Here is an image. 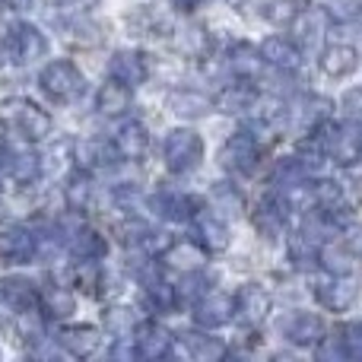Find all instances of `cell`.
Returning a JSON list of instances; mask_svg holds the SVG:
<instances>
[{"mask_svg": "<svg viewBox=\"0 0 362 362\" xmlns=\"http://www.w3.org/2000/svg\"><path fill=\"white\" fill-rule=\"evenodd\" d=\"M0 121L25 140H45L51 134V115L29 99L0 102Z\"/></svg>", "mask_w": 362, "mask_h": 362, "instance_id": "cell-3", "label": "cell"}, {"mask_svg": "<svg viewBox=\"0 0 362 362\" xmlns=\"http://www.w3.org/2000/svg\"><path fill=\"white\" fill-rule=\"evenodd\" d=\"M131 102H134L131 86L112 80V76H108V83H102L99 93H95V108H99V115H105V118H121V115L131 108Z\"/></svg>", "mask_w": 362, "mask_h": 362, "instance_id": "cell-29", "label": "cell"}, {"mask_svg": "<svg viewBox=\"0 0 362 362\" xmlns=\"http://www.w3.org/2000/svg\"><path fill=\"white\" fill-rule=\"evenodd\" d=\"M70 255L76 257V261H102V257L108 255V242L105 235H99L95 229H76L74 235H70Z\"/></svg>", "mask_w": 362, "mask_h": 362, "instance_id": "cell-31", "label": "cell"}, {"mask_svg": "<svg viewBox=\"0 0 362 362\" xmlns=\"http://www.w3.org/2000/svg\"><path fill=\"white\" fill-rule=\"evenodd\" d=\"M359 64H362L359 48L356 45H346V42L325 45L318 54V67L327 80H350V76L359 70Z\"/></svg>", "mask_w": 362, "mask_h": 362, "instance_id": "cell-13", "label": "cell"}, {"mask_svg": "<svg viewBox=\"0 0 362 362\" xmlns=\"http://www.w3.org/2000/svg\"><path fill=\"white\" fill-rule=\"evenodd\" d=\"M321 134V153H325L327 159H331L334 165H340V169H353V165L362 163V124L356 121L344 118L337 121V124H321L318 127Z\"/></svg>", "mask_w": 362, "mask_h": 362, "instance_id": "cell-1", "label": "cell"}, {"mask_svg": "<svg viewBox=\"0 0 362 362\" xmlns=\"http://www.w3.org/2000/svg\"><path fill=\"white\" fill-rule=\"evenodd\" d=\"M6 6H10V10H25V6H29V0H4Z\"/></svg>", "mask_w": 362, "mask_h": 362, "instance_id": "cell-46", "label": "cell"}, {"mask_svg": "<svg viewBox=\"0 0 362 362\" xmlns=\"http://www.w3.org/2000/svg\"><path fill=\"white\" fill-rule=\"evenodd\" d=\"M296 10H299L296 0H270V4H264V19L274 25H289L296 16Z\"/></svg>", "mask_w": 362, "mask_h": 362, "instance_id": "cell-37", "label": "cell"}, {"mask_svg": "<svg viewBox=\"0 0 362 362\" xmlns=\"http://www.w3.org/2000/svg\"><path fill=\"white\" fill-rule=\"evenodd\" d=\"M318 267H325L327 274H350V251L344 248V245H321L318 251Z\"/></svg>", "mask_w": 362, "mask_h": 362, "instance_id": "cell-34", "label": "cell"}, {"mask_svg": "<svg viewBox=\"0 0 362 362\" xmlns=\"http://www.w3.org/2000/svg\"><path fill=\"white\" fill-rule=\"evenodd\" d=\"M257 89L251 86L248 80H238V83H232V86H226L223 93L216 95V112H223V115H245V112H255V105H257Z\"/></svg>", "mask_w": 362, "mask_h": 362, "instance_id": "cell-28", "label": "cell"}, {"mask_svg": "<svg viewBox=\"0 0 362 362\" xmlns=\"http://www.w3.org/2000/svg\"><path fill=\"white\" fill-rule=\"evenodd\" d=\"M64 200L70 210H86V204L93 200V178L86 172H74L64 185Z\"/></svg>", "mask_w": 362, "mask_h": 362, "instance_id": "cell-32", "label": "cell"}, {"mask_svg": "<svg viewBox=\"0 0 362 362\" xmlns=\"http://www.w3.org/2000/svg\"><path fill=\"white\" fill-rule=\"evenodd\" d=\"M257 163H261V140L251 131H245V127L229 134V140L219 146V165H223L229 175L248 178L251 172L257 169Z\"/></svg>", "mask_w": 362, "mask_h": 362, "instance_id": "cell-5", "label": "cell"}, {"mask_svg": "<svg viewBox=\"0 0 362 362\" xmlns=\"http://www.w3.org/2000/svg\"><path fill=\"white\" fill-rule=\"evenodd\" d=\"M204 257H206V251L200 248L197 242H169L163 248V264L169 270H175V274H194V270H200L204 267Z\"/></svg>", "mask_w": 362, "mask_h": 362, "instance_id": "cell-26", "label": "cell"}, {"mask_svg": "<svg viewBox=\"0 0 362 362\" xmlns=\"http://www.w3.org/2000/svg\"><path fill=\"white\" fill-rule=\"evenodd\" d=\"M194 242L206 251V255H223L232 242V232L229 223L223 219V213H213V210H197L194 213Z\"/></svg>", "mask_w": 362, "mask_h": 362, "instance_id": "cell-11", "label": "cell"}, {"mask_svg": "<svg viewBox=\"0 0 362 362\" xmlns=\"http://www.w3.org/2000/svg\"><path fill=\"white\" fill-rule=\"evenodd\" d=\"M226 4H229V6H235V10H238V6H245V4H248V0H226Z\"/></svg>", "mask_w": 362, "mask_h": 362, "instance_id": "cell-48", "label": "cell"}, {"mask_svg": "<svg viewBox=\"0 0 362 362\" xmlns=\"http://www.w3.org/2000/svg\"><path fill=\"white\" fill-rule=\"evenodd\" d=\"M6 165H10V150H6V140L0 137V172H4Z\"/></svg>", "mask_w": 362, "mask_h": 362, "instance_id": "cell-45", "label": "cell"}, {"mask_svg": "<svg viewBox=\"0 0 362 362\" xmlns=\"http://www.w3.org/2000/svg\"><path fill=\"white\" fill-rule=\"evenodd\" d=\"M57 344H61L70 356L86 359L99 350L102 334H99V327H93V325H74V327H64V331L57 334Z\"/></svg>", "mask_w": 362, "mask_h": 362, "instance_id": "cell-27", "label": "cell"}, {"mask_svg": "<svg viewBox=\"0 0 362 362\" xmlns=\"http://www.w3.org/2000/svg\"><path fill=\"white\" fill-rule=\"evenodd\" d=\"M232 299H235V318L245 327H261L274 312V296L261 283H242Z\"/></svg>", "mask_w": 362, "mask_h": 362, "instance_id": "cell-10", "label": "cell"}, {"mask_svg": "<svg viewBox=\"0 0 362 362\" xmlns=\"http://www.w3.org/2000/svg\"><path fill=\"white\" fill-rule=\"evenodd\" d=\"M105 325L112 327V334L124 337V334H134V327H137V315H134L131 308H112V312L105 315Z\"/></svg>", "mask_w": 362, "mask_h": 362, "instance_id": "cell-39", "label": "cell"}, {"mask_svg": "<svg viewBox=\"0 0 362 362\" xmlns=\"http://www.w3.org/2000/svg\"><path fill=\"white\" fill-rule=\"evenodd\" d=\"M276 327H280V337L289 346H296V350H315L327 337L325 318L318 312H305V308H296V312L283 315Z\"/></svg>", "mask_w": 362, "mask_h": 362, "instance_id": "cell-6", "label": "cell"}, {"mask_svg": "<svg viewBox=\"0 0 362 362\" xmlns=\"http://www.w3.org/2000/svg\"><path fill=\"white\" fill-rule=\"evenodd\" d=\"M340 245L350 251V257H362V223L359 219L340 226Z\"/></svg>", "mask_w": 362, "mask_h": 362, "instance_id": "cell-41", "label": "cell"}, {"mask_svg": "<svg viewBox=\"0 0 362 362\" xmlns=\"http://www.w3.org/2000/svg\"><path fill=\"white\" fill-rule=\"evenodd\" d=\"M226 64H229V70H232V76L235 80H257V76L264 74V57H261V51H257V45H248V42H235L229 48V54H226Z\"/></svg>", "mask_w": 362, "mask_h": 362, "instance_id": "cell-23", "label": "cell"}, {"mask_svg": "<svg viewBox=\"0 0 362 362\" xmlns=\"http://www.w3.org/2000/svg\"><path fill=\"white\" fill-rule=\"evenodd\" d=\"M42 172V159L32 156V153H23V156L13 159V178L16 181H35V175Z\"/></svg>", "mask_w": 362, "mask_h": 362, "instance_id": "cell-40", "label": "cell"}, {"mask_svg": "<svg viewBox=\"0 0 362 362\" xmlns=\"http://www.w3.org/2000/svg\"><path fill=\"white\" fill-rule=\"evenodd\" d=\"M362 296V283L353 274H327L325 283L315 286V299L325 312L331 315H346Z\"/></svg>", "mask_w": 362, "mask_h": 362, "instance_id": "cell-7", "label": "cell"}, {"mask_svg": "<svg viewBox=\"0 0 362 362\" xmlns=\"http://www.w3.org/2000/svg\"><path fill=\"white\" fill-rule=\"evenodd\" d=\"M112 150H115V156L124 159V163H140V159L146 156V150H150V131H146V124H140V121H124L112 137Z\"/></svg>", "mask_w": 362, "mask_h": 362, "instance_id": "cell-19", "label": "cell"}, {"mask_svg": "<svg viewBox=\"0 0 362 362\" xmlns=\"http://www.w3.org/2000/svg\"><path fill=\"white\" fill-rule=\"evenodd\" d=\"M38 83H42V93L48 95L51 102H61V105H70L83 95L86 89V80L76 70V64L70 61H51L45 64V70L38 74Z\"/></svg>", "mask_w": 362, "mask_h": 362, "instance_id": "cell-4", "label": "cell"}, {"mask_svg": "<svg viewBox=\"0 0 362 362\" xmlns=\"http://www.w3.org/2000/svg\"><path fill=\"white\" fill-rule=\"evenodd\" d=\"M235 318V299L229 293H219V289H206L197 302H194V325L206 327V331H216L226 327Z\"/></svg>", "mask_w": 362, "mask_h": 362, "instance_id": "cell-12", "label": "cell"}, {"mask_svg": "<svg viewBox=\"0 0 362 362\" xmlns=\"http://www.w3.org/2000/svg\"><path fill=\"white\" fill-rule=\"evenodd\" d=\"M204 153H206V146L197 131H191V127H175V131H169V137H165V144H163V163L172 175H191V172L200 169Z\"/></svg>", "mask_w": 362, "mask_h": 362, "instance_id": "cell-2", "label": "cell"}, {"mask_svg": "<svg viewBox=\"0 0 362 362\" xmlns=\"http://www.w3.org/2000/svg\"><path fill=\"white\" fill-rule=\"evenodd\" d=\"M6 51H10V48H6V42L0 38V67H4V61H6Z\"/></svg>", "mask_w": 362, "mask_h": 362, "instance_id": "cell-47", "label": "cell"}, {"mask_svg": "<svg viewBox=\"0 0 362 362\" xmlns=\"http://www.w3.org/2000/svg\"><path fill=\"white\" fill-rule=\"evenodd\" d=\"M42 308L51 315V318H70V315H74V296H70L67 289L54 286L42 296Z\"/></svg>", "mask_w": 362, "mask_h": 362, "instance_id": "cell-35", "label": "cell"}, {"mask_svg": "<svg viewBox=\"0 0 362 362\" xmlns=\"http://www.w3.org/2000/svg\"><path fill=\"white\" fill-rule=\"evenodd\" d=\"M178 344L187 359H197V362H216V359L229 356V346L219 337H213L206 327H200V331H185L178 337Z\"/></svg>", "mask_w": 362, "mask_h": 362, "instance_id": "cell-22", "label": "cell"}, {"mask_svg": "<svg viewBox=\"0 0 362 362\" xmlns=\"http://www.w3.org/2000/svg\"><path fill=\"white\" fill-rule=\"evenodd\" d=\"M172 344H175V337H172L159 321H144V325L134 327V356H140V359L169 356Z\"/></svg>", "mask_w": 362, "mask_h": 362, "instance_id": "cell-18", "label": "cell"}, {"mask_svg": "<svg viewBox=\"0 0 362 362\" xmlns=\"http://www.w3.org/2000/svg\"><path fill=\"white\" fill-rule=\"evenodd\" d=\"M200 4H204V0H169V6L178 13H194Z\"/></svg>", "mask_w": 362, "mask_h": 362, "instance_id": "cell-44", "label": "cell"}, {"mask_svg": "<svg viewBox=\"0 0 362 362\" xmlns=\"http://www.w3.org/2000/svg\"><path fill=\"white\" fill-rule=\"evenodd\" d=\"M340 344H344L346 356H362V321H353L350 327L340 331Z\"/></svg>", "mask_w": 362, "mask_h": 362, "instance_id": "cell-42", "label": "cell"}, {"mask_svg": "<svg viewBox=\"0 0 362 362\" xmlns=\"http://www.w3.org/2000/svg\"><path fill=\"white\" fill-rule=\"evenodd\" d=\"M16 334L23 340H42V318H38L35 308L16 312Z\"/></svg>", "mask_w": 362, "mask_h": 362, "instance_id": "cell-38", "label": "cell"}, {"mask_svg": "<svg viewBox=\"0 0 362 362\" xmlns=\"http://www.w3.org/2000/svg\"><path fill=\"white\" fill-rule=\"evenodd\" d=\"M6 48H10L13 61L32 64V61H42V57L48 54V38H45V32L35 29L32 23H16L13 32H10Z\"/></svg>", "mask_w": 362, "mask_h": 362, "instance_id": "cell-16", "label": "cell"}, {"mask_svg": "<svg viewBox=\"0 0 362 362\" xmlns=\"http://www.w3.org/2000/svg\"><path fill=\"white\" fill-rule=\"evenodd\" d=\"M331 25H334V16H331V10H327V4H302L286 29L293 32L299 48H315V45L325 42Z\"/></svg>", "mask_w": 362, "mask_h": 362, "instance_id": "cell-8", "label": "cell"}, {"mask_svg": "<svg viewBox=\"0 0 362 362\" xmlns=\"http://www.w3.org/2000/svg\"><path fill=\"white\" fill-rule=\"evenodd\" d=\"M340 105H344V115L350 121H356L362 124V86H353L344 93V99H340Z\"/></svg>", "mask_w": 362, "mask_h": 362, "instance_id": "cell-43", "label": "cell"}, {"mask_svg": "<svg viewBox=\"0 0 362 362\" xmlns=\"http://www.w3.org/2000/svg\"><path fill=\"white\" fill-rule=\"evenodd\" d=\"M331 112H334V102L321 93H305L296 99V105H289V124H299L302 131L315 134L321 124L331 121Z\"/></svg>", "mask_w": 362, "mask_h": 362, "instance_id": "cell-14", "label": "cell"}, {"mask_svg": "<svg viewBox=\"0 0 362 362\" xmlns=\"http://www.w3.org/2000/svg\"><path fill=\"white\" fill-rule=\"evenodd\" d=\"M286 213H289L286 204L280 200L276 191L261 194V197L255 200V206H251V213H248L251 229H255L264 242H276V238L283 235V229H286Z\"/></svg>", "mask_w": 362, "mask_h": 362, "instance_id": "cell-9", "label": "cell"}, {"mask_svg": "<svg viewBox=\"0 0 362 362\" xmlns=\"http://www.w3.org/2000/svg\"><path fill=\"white\" fill-rule=\"evenodd\" d=\"M150 210L165 223H191L197 213V200L185 191H156L150 197Z\"/></svg>", "mask_w": 362, "mask_h": 362, "instance_id": "cell-21", "label": "cell"}, {"mask_svg": "<svg viewBox=\"0 0 362 362\" xmlns=\"http://www.w3.org/2000/svg\"><path fill=\"white\" fill-rule=\"evenodd\" d=\"M0 302L16 315L25 312V308H38L42 296H38L35 283L25 280V276H6V280H0Z\"/></svg>", "mask_w": 362, "mask_h": 362, "instance_id": "cell-24", "label": "cell"}, {"mask_svg": "<svg viewBox=\"0 0 362 362\" xmlns=\"http://www.w3.org/2000/svg\"><path fill=\"white\" fill-rule=\"evenodd\" d=\"M108 76L131 89L144 86L150 80V57L144 51H115L108 57Z\"/></svg>", "mask_w": 362, "mask_h": 362, "instance_id": "cell-17", "label": "cell"}, {"mask_svg": "<svg viewBox=\"0 0 362 362\" xmlns=\"http://www.w3.org/2000/svg\"><path fill=\"white\" fill-rule=\"evenodd\" d=\"M318 251H321V242L308 235L305 229L293 232V235H289V242H286V255H289V261H293L296 270L318 267Z\"/></svg>", "mask_w": 362, "mask_h": 362, "instance_id": "cell-30", "label": "cell"}, {"mask_svg": "<svg viewBox=\"0 0 362 362\" xmlns=\"http://www.w3.org/2000/svg\"><path fill=\"white\" fill-rule=\"evenodd\" d=\"M156 235L159 232L153 229V226H146L144 219H127L124 226H121V242L127 245V248H137V251H146L156 245Z\"/></svg>", "mask_w": 362, "mask_h": 362, "instance_id": "cell-33", "label": "cell"}, {"mask_svg": "<svg viewBox=\"0 0 362 362\" xmlns=\"http://www.w3.org/2000/svg\"><path fill=\"white\" fill-rule=\"evenodd\" d=\"M38 251V238L25 226H10L0 232V264H29Z\"/></svg>", "mask_w": 362, "mask_h": 362, "instance_id": "cell-20", "label": "cell"}, {"mask_svg": "<svg viewBox=\"0 0 362 362\" xmlns=\"http://www.w3.org/2000/svg\"><path fill=\"white\" fill-rule=\"evenodd\" d=\"M165 105H169L172 115H178V118H185V121L206 118V115L216 108L210 95L197 93V89H172L169 99H165Z\"/></svg>", "mask_w": 362, "mask_h": 362, "instance_id": "cell-25", "label": "cell"}, {"mask_svg": "<svg viewBox=\"0 0 362 362\" xmlns=\"http://www.w3.org/2000/svg\"><path fill=\"white\" fill-rule=\"evenodd\" d=\"M210 197H213V210H219V213L242 210V194H238V187L229 185V181H219V185H213Z\"/></svg>", "mask_w": 362, "mask_h": 362, "instance_id": "cell-36", "label": "cell"}, {"mask_svg": "<svg viewBox=\"0 0 362 362\" xmlns=\"http://www.w3.org/2000/svg\"><path fill=\"white\" fill-rule=\"evenodd\" d=\"M257 51H261L264 64H270L280 74H296L302 67V48L293 35H267L257 45Z\"/></svg>", "mask_w": 362, "mask_h": 362, "instance_id": "cell-15", "label": "cell"}]
</instances>
